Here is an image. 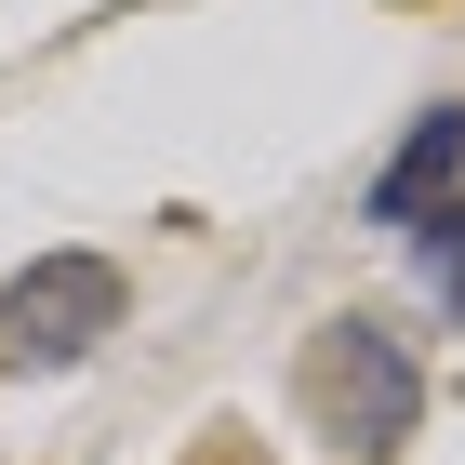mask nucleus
<instances>
[{
    "mask_svg": "<svg viewBox=\"0 0 465 465\" xmlns=\"http://www.w3.org/2000/svg\"><path fill=\"white\" fill-rule=\"evenodd\" d=\"M452 173H465V107H426V120H412V146L359 186V213H372V226H412V213L452 200Z\"/></svg>",
    "mask_w": 465,
    "mask_h": 465,
    "instance_id": "3",
    "label": "nucleus"
},
{
    "mask_svg": "<svg viewBox=\"0 0 465 465\" xmlns=\"http://www.w3.org/2000/svg\"><path fill=\"white\" fill-rule=\"evenodd\" d=\"M120 306H134V280L107 252H40L27 280L0 292V372H80L120 332Z\"/></svg>",
    "mask_w": 465,
    "mask_h": 465,
    "instance_id": "2",
    "label": "nucleus"
},
{
    "mask_svg": "<svg viewBox=\"0 0 465 465\" xmlns=\"http://www.w3.org/2000/svg\"><path fill=\"white\" fill-rule=\"evenodd\" d=\"M399 240H412V266H426V292H439V306L465 320V200H439V213H412Z\"/></svg>",
    "mask_w": 465,
    "mask_h": 465,
    "instance_id": "4",
    "label": "nucleus"
},
{
    "mask_svg": "<svg viewBox=\"0 0 465 465\" xmlns=\"http://www.w3.org/2000/svg\"><path fill=\"white\" fill-rule=\"evenodd\" d=\"M306 412L386 465L399 439L426 426V372H412V346H399L386 320H320L306 332Z\"/></svg>",
    "mask_w": 465,
    "mask_h": 465,
    "instance_id": "1",
    "label": "nucleus"
}]
</instances>
